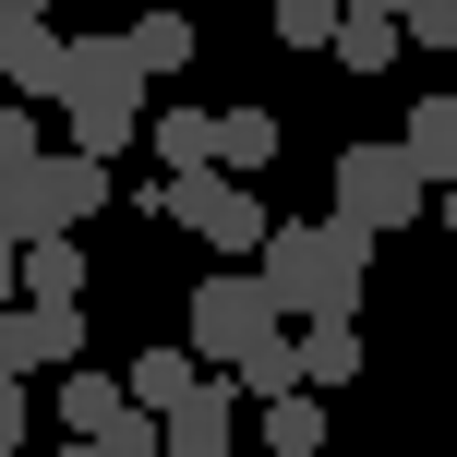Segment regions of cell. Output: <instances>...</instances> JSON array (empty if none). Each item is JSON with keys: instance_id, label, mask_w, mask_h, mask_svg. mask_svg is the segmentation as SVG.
<instances>
[{"instance_id": "1", "label": "cell", "mask_w": 457, "mask_h": 457, "mask_svg": "<svg viewBox=\"0 0 457 457\" xmlns=\"http://www.w3.org/2000/svg\"><path fill=\"white\" fill-rule=\"evenodd\" d=\"M373 241H386V228H361V217L265 228V241H253V289H265V313H277V325L349 313V301H361V277H373Z\"/></svg>"}, {"instance_id": "2", "label": "cell", "mask_w": 457, "mask_h": 457, "mask_svg": "<svg viewBox=\"0 0 457 457\" xmlns=\"http://www.w3.org/2000/svg\"><path fill=\"white\" fill-rule=\"evenodd\" d=\"M48 96H61V133L85 145V157H120V145L145 133V96H157V85L133 72L120 37H61V85H48Z\"/></svg>"}, {"instance_id": "3", "label": "cell", "mask_w": 457, "mask_h": 457, "mask_svg": "<svg viewBox=\"0 0 457 457\" xmlns=\"http://www.w3.org/2000/svg\"><path fill=\"white\" fill-rule=\"evenodd\" d=\"M109 205V157L85 145H37V157L0 181V241H48V228H85Z\"/></svg>"}, {"instance_id": "4", "label": "cell", "mask_w": 457, "mask_h": 457, "mask_svg": "<svg viewBox=\"0 0 457 457\" xmlns=\"http://www.w3.org/2000/svg\"><path fill=\"white\" fill-rule=\"evenodd\" d=\"M421 169H410V145H349L337 157V217H361V228H410L421 217Z\"/></svg>"}, {"instance_id": "5", "label": "cell", "mask_w": 457, "mask_h": 457, "mask_svg": "<svg viewBox=\"0 0 457 457\" xmlns=\"http://www.w3.org/2000/svg\"><path fill=\"white\" fill-rule=\"evenodd\" d=\"M265 325H277V313H265V289H253L241 265H217L205 289H193V337H181V349H193L205 373H228V361H241L253 337H265Z\"/></svg>"}, {"instance_id": "6", "label": "cell", "mask_w": 457, "mask_h": 457, "mask_svg": "<svg viewBox=\"0 0 457 457\" xmlns=\"http://www.w3.org/2000/svg\"><path fill=\"white\" fill-rule=\"evenodd\" d=\"M85 361V301H0V373Z\"/></svg>"}, {"instance_id": "7", "label": "cell", "mask_w": 457, "mask_h": 457, "mask_svg": "<svg viewBox=\"0 0 457 457\" xmlns=\"http://www.w3.org/2000/svg\"><path fill=\"white\" fill-rule=\"evenodd\" d=\"M228 421H241V386L228 373H193L157 410V457H228Z\"/></svg>"}, {"instance_id": "8", "label": "cell", "mask_w": 457, "mask_h": 457, "mask_svg": "<svg viewBox=\"0 0 457 457\" xmlns=\"http://www.w3.org/2000/svg\"><path fill=\"white\" fill-rule=\"evenodd\" d=\"M12 301H85V241H72V228L12 241Z\"/></svg>"}, {"instance_id": "9", "label": "cell", "mask_w": 457, "mask_h": 457, "mask_svg": "<svg viewBox=\"0 0 457 457\" xmlns=\"http://www.w3.org/2000/svg\"><path fill=\"white\" fill-rule=\"evenodd\" d=\"M0 85H24V96L61 85V24L48 12H0Z\"/></svg>"}, {"instance_id": "10", "label": "cell", "mask_w": 457, "mask_h": 457, "mask_svg": "<svg viewBox=\"0 0 457 457\" xmlns=\"http://www.w3.org/2000/svg\"><path fill=\"white\" fill-rule=\"evenodd\" d=\"M289 349H301V386H313V397L325 386H361V325H349V313H313Z\"/></svg>"}, {"instance_id": "11", "label": "cell", "mask_w": 457, "mask_h": 457, "mask_svg": "<svg viewBox=\"0 0 457 457\" xmlns=\"http://www.w3.org/2000/svg\"><path fill=\"white\" fill-rule=\"evenodd\" d=\"M120 48H133V72L157 85V72H181V61H193V12H181V0H157V12L120 24Z\"/></svg>"}, {"instance_id": "12", "label": "cell", "mask_w": 457, "mask_h": 457, "mask_svg": "<svg viewBox=\"0 0 457 457\" xmlns=\"http://www.w3.org/2000/svg\"><path fill=\"white\" fill-rule=\"evenodd\" d=\"M397 145H410V169H421V181H457V96H410Z\"/></svg>"}, {"instance_id": "13", "label": "cell", "mask_w": 457, "mask_h": 457, "mask_svg": "<svg viewBox=\"0 0 457 457\" xmlns=\"http://www.w3.org/2000/svg\"><path fill=\"white\" fill-rule=\"evenodd\" d=\"M217 169L228 181H265L277 169V109H217Z\"/></svg>"}, {"instance_id": "14", "label": "cell", "mask_w": 457, "mask_h": 457, "mask_svg": "<svg viewBox=\"0 0 457 457\" xmlns=\"http://www.w3.org/2000/svg\"><path fill=\"white\" fill-rule=\"evenodd\" d=\"M120 410H133V397H120V373H85V361H61V421H72V434H85V445L109 434Z\"/></svg>"}, {"instance_id": "15", "label": "cell", "mask_w": 457, "mask_h": 457, "mask_svg": "<svg viewBox=\"0 0 457 457\" xmlns=\"http://www.w3.org/2000/svg\"><path fill=\"white\" fill-rule=\"evenodd\" d=\"M397 12H337V37H325V61H349V72H397Z\"/></svg>"}, {"instance_id": "16", "label": "cell", "mask_w": 457, "mask_h": 457, "mask_svg": "<svg viewBox=\"0 0 457 457\" xmlns=\"http://www.w3.org/2000/svg\"><path fill=\"white\" fill-rule=\"evenodd\" d=\"M253 410H265V457H313V445H325V397H313V386L253 397Z\"/></svg>"}, {"instance_id": "17", "label": "cell", "mask_w": 457, "mask_h": 457, "mask_svg": "<svg viewBox=\"0 0 457 457\" xmlns=\"http://www.w3.org/2000/svg\"><path fill=\"white\" fill-rule=\"evenodd\" d=\"M228 386H241V397H289V386H301V349H289V337L265 325V337H253L241 361H228Z\"/></svg>"}, {"instance_id": "18", "label": "cell", "mask_w": 457, "mask_h": 457, "mask_svg": "<svg viewBox=\"0 0 457 457\" xmlns=\"http://www.w3.org/2000/svg\"><path fill=\"white\" fill-rule=\"evenodd\" d=\"M145 133H157V169H217V120L205 109H157Z\"/></svg>"}, {"instance_id": "19", "label": "cell", "mask_w": 457, "mask_h": 457, "mask_svg": "<svg viewBox=\"0 0 457 457\" xmlns=\"http://www.w3.org/2000/svg\"><path fill=\"white\" fill-rule=\"evenodd\" d=\"M193 373H205V361H193V349H145V361L120 373V397H133V410H169V397H181Z\"/></svg>"}, {"instance_id": "20", "label": "cell", "mask_w": 457, "mask_h": 457, "mask_svg": "<svg viewBox=\"0 0 457 457\" xmlns=\"http://www.w3.org/2000/svg\"><path fill=\"white\" fill-rule=\"evenodd\" d=\"M337 12H349V0H265L277 48H325V37H337Z\"/></svg>"}, {"instance_id": "21", "label": "cell", "mask_w": 457, "mask_h": 457, "mask_svg": "<svg viewBox=\"0 0 457 457\" xmlns=\"http://www.w3.org/2000/svg\"><path fill=\"white\" fill-rule=\"evenodd\" d=\"M37 145H48V133H37V109H24V96H0V169H24Z\"/></svg>"}, {"instance_id": "22", "label": "cell", "mask_w": 457, "mask_h": 457, "mask_svg": "<svg viewBox=\"0 0 457 457\" xmlns=\"http://www.w3.org/2000/svg\"><path fill=\"white\" fill-rule=\"evenodd\" d=\"M96 457H157V410H120L109 434H96Z\"/></svg>"}, {"instance_id": "23", "label": "cell", "mask_w": 457, "mask_h": 457, "mask_svg": "<svg viewBox=\"0 0 457 457\" xmlns=\"http://www.w3.org/2000/svg\"><path fill=\"white\" fill-rule=\"evenodd\" d=\"M24 421H37V397H24V373H0V457L24 445Z\"/></svg>"}, {"instance_id": "24", "label": "cell", "mask_w": 457, "mask_h": 457, "mask_svg": "<svg viewBox=\"0 0 457 457\" xmlns=\"http://www.w3.org/2000/svg\"><path fill=\"white\" fill-rule=\"evenodd\" d=\"M0 301H12V241H0Z\"/></svg>"}, {"instance_id": "25", "label": "cell", "mask_w": 457, "mask_h": 457, "mask_svg": "<svg viewBox=\"0 0 457 457\" xmlns=\"http://www.w3.org/2000/svg\"><path fill=\"white\" fill-rule=\"evenodd\" d=\"M434 193H445V228H457V181H434Z\"/></svg>"}, {"instance_id": "26", "label": "cell", "mask_w": 457, "mask_h": 457, "mask_svg": "<svg viewBox=\"0 0 457 457\" xmlns=\"http://www.w3.org/2000/svg\"><path fill=\"white\" fill-rule=\"evenodd\" d=\"M0 12H48V0H0Z\"/></svg>"}, {"instance_id": "27", "label": "cell", "mask_w": 457, "mask_h": 457, "mask_svg": "<svg viewBox=\"0 0 457 457\" xmlns=\"http://www.w3.org/2000/svg\"><path fill=\"white\" fill-rule=\"evenodd\" d=\"M349 12H397V0H349Z\"/></svg>"}, {"instance_id": "28", "label": "cell", "mask_w": 457, "mask_h": 457, "mask_svg": "<svg viewBox=\"0 0 457 457\" xmlns=\"http://www.w3.org/2000/svg\"><path fill=\"white\" fill-rule=\"evenodd\" d=\"M61 457H96V445H85V434H72V445H61Z\"/></svg>"}, {"instance_id": "29", "label": "cell", "mask_w": 457, "mask_h": 457, "mask_svg": "<svg viewBox=\"0 0 457 457\" xmlns=\"http://www.w3.org/2000/svg\"><path fill=\"white\" fill-rule=\"evenodd\" d=\"M0 181H12V169H0Z\"/></svg>"}, {"instance_id": "30", "label": "cell", "mask_w": 457, "mask_h": 457, "mask_svg": "<svg viewBox=\"0 0 457 457\" xmlns=\"http://www.w3.org/2000/svg\"><path fill=\"white\" fill-rule=\"evenodd\" d=\"M228 457H241V445H228Z\"/></svg>"}, {"instance_id": "31", "label": "cell", "mask_w": 457, "mask_h": 457, "mask_svg": "<svg viewBox=\"0 0 457 457\" xmlns=\"http://www.w3.org/2000/svg\"><path fill=\"white\" fill-rule=\"evenodd\" d=\"M181 12H193V0H181Z\"/></svg>"}]
</instances>
